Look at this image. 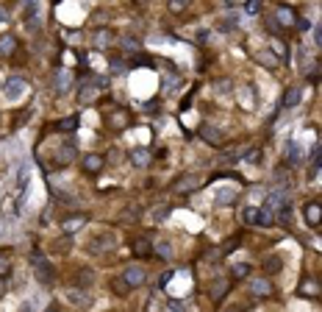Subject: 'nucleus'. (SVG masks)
Returning <instances> with one entry per match:
<instances>
[{
  "label": "nucleus",
  "instance_id": "nucleus-1",
  "mask_svg": "<svg viewBox=\"0 0 322 312\" xmlns=\"http://www.w3.org/2000/svg\"><path fill=\"white\" fill-rule=\"evenodd\" d=\"M245 220L253 226H272L275 223V212L270 207L267 209H255V207H247L245 209Z\"/></svg>",
  "mask_w": 322,
  "mask_h": 312
},
{
  "label": "nucleus",
  "instance_id": "nucleus-2",
  "mask_svg": "<svg viewBox=\"0 0 322 312\" xmlns=\"http://www.w3.org/2000/svg\"><path fill=\"white\" fill-rule=\"evenodd\" d=\"M25 89H28V84L23 78H9L3 84V95H6V101H20V98L25 95Z\"/></svg>",
  "mask_w": 322,
  "mask_h": 312
},
{
  "label": "nucleus",
  "instance_id": "nucleus-3",
  "mask_svg": "<svg viewBox=\"0 0 322 312\" xmlns=\"http://www.w3.org/2000/svg\"><path fill=\"white\" fill-rule=\"evenodd\" d=\"M303 215H305V223H311V226H320L322 223V204H305L303 209Z\"/></svg>",
  "mask_w": 322,
  "mask_h": 312
},
{
  "label": "nucleus",
  "instance_id": "nucleus-4",
  "mask_svg": "<svg viewBox=\"0 0 322 312\" xmlns=\"http://www.w3.org/2000/svg\"><path fill=\"white\" fill-rule=\"evenodd\" d=\"M92 42H94V48H97V51H106V48L114 42V34H111L109 28H97V31H94V36H92Z\"/></svg>",
  "mask_w": 322,
  "mask_h": 312
},
{
  "label": "nucleus",
  "instance_id": "nucleus-5",
  "mask_svg": "<svg viewBox=\"0 0 322 312\" xmlns=\"http://www.w3.org/2000/svg\"><path fill=\"white\" fill-rule=\"evenodd\" d=\"M34 265H36V279L42 282V285H50L53 282V268L47 262H42L39 257H34Z\"/></svg>",
  "mask_w": 322,
  "mask_h": 312
},
{
  "label": "nucleus",
  "instance_id": "nucleus-6",
  "mask_svg": "<svg viewBox=\"0 0 322 312\" xmlns=\"http://www.w3.org/2000/svg\"><path fill=\"white\" fill-rule=\"evenodd\" d=\"M275 23L283 26V28L295 26V11L289 9V6H278V9H275Z\"/></svg>",
  "mask_w": 322,
  "mask_h": 312
},
{
  "label": "nucleus",
  "instance_id": "nucleus-7",
  "mask_svg": "<svg viewBox=\"0 0 322 312\" xmlns=\"http://www.w3.org/2000/svg\"><path fill=\"white\" fill-rule=\"evenodd\" d=\"M106 243H114V237H111V234H97V237L89 240V251L92 254H103L106 248H109Z\"/></svg>",
  "mask_w": 322,
  "mask_h": 312
},
{
  "label": "nucleus",
  "instance_id": "nucleus-8",
  "mask_svg": "<svg viewBox=\"0 0 322 312\" xmlns=\"http://www.w3.org/2000/svg\"><path fill=\"white\" fill-rule=\"evenodd\" d=\"M122 279H125V285L134 290V287H139L144 282V270L142 268H128L125 273H122Z\"/></svg>",
  "mask_w": 322,
  "mask_h": 312
},
{
  "label": "nucleus",
  "instance_id": "nucleus-9",
  "mask_svg": "<svg viewBox=\"0 0 322 312\" xmlns=\"http://www.w3.org/2000/svg\"><path fill=\"white\" fill-rule=\"evenodd\" d=\"M250 293L258 295V298H264V295L272 293V285L267 282V279H250Z\"/></svg>",
  "mask_w": 322,
  "mask_h": 312
},
{
  "label": "nucleus",
  "instance_id": "nucleus-10",
  "mask_svg": "<svg viewBox=\"0 0 322 312\" xmlns=\"http://www.w3.org/2000/svg\"><path fill=\"white\" fill-rule=\"evenodd\" d=\"M303 162V148L297 142H286V165H300Z\"/></svg>",
  "mask_w": 322,
  "mask_h": 312
},
{
  "label": "nucleus",
  "instance_id": "nucleus-11",
  "mask_svg": "<svg viewBox=\"0 0 322 312\" xmlns=\"http://www.w3.org/2000/svg\"><path fill=\"white\" fill-rule=\"evenodd\" d=\"M53 81H56V89H59V92H67L69 84H72V76H69L64 67H59L56 70V76H53Z\"/></svg>",
  "mask_w": 322,
  "mask_h": 312
},
{
  "label": "nucleus",
  "instance_id": "nucleus-12",
  "mask_svg": "<svg viewBox=\"0 0 322 312\" xmlns=\"http://www.w3.org/2000/svg\"><path fill=\"white\" fill-rule=\"evenodd\" d=\"M100 167H103V156H97V154L84 156V170H86V173H97Z\"/></svg>",
  "mask_w": 322,
  "mask_h": 312
},
{
  "label": "nucleus",
  "instance_id": "nucleus-13",
  "mask_svg": "<svg viewBox=\"0 0 322 312\" xmlns=\"http://www.w3.org/2000/svg\"><path fill=\"white\" fill-rule=\"evenodd\" d=\"M14 51H17V39H14L11 34L0 36V56H11Z\"/></svg>",
  "mask_w": 322,
  "mask_h": 312
},
{
  "label": "nucleus",
  "instance_id": "nucleus-14",
  "mask_svg": "<svg viewBox=\"0 0 322 312\" xmlns=\"http://www.w3.org/2000/svg\"><path fill=\"white\" fill-rule=\"evenodd\" d=\"M300 98H303V92H300V89H297V87H289L286 95H283V106H286V109H295V106L300 104Z\"/></svg>",
  "mask_w": 322,
  "mask_h": 312
},
{
  "label": "nucleus",
  "instance_id": "nucleus-15",
  "mask_svg": "<svg viewBox=\"0 0 322 312\" xmlns=\"http://www.w3.org/2000/svg\"><path fill=\"white\" fill-rule=\"evenodd\" d=\"M203 139L211 145H222V131L214 129V126H203Z\"/></svg>",
  "mask_w": 322,
  "mask_h": 312
},
{
  "label": "nucleus",
  "instance_id": "nucleus-16",
  "mask_svg": "<svg viewBox=\"0 0 322 312\" xmlns=\"http://www.w3.org/2000/svg\"><path fill=\"white\" fill-rule=\"evenodd\" d=\"M197 187V179L195 176H181L178 182H175V192H189Z\"/></svg>",
  "mask_w": 322,
  "mask_h": 312
},
{
  "label": "nucleus",
  "instance_id": "nucleus-17",
  "mask_svg": "<svg viewBox=\"0 0 322 312\" xmlns=\"http://www.w3.org/2000/svg\"><path fill=\"white\" fill-rule=\"evenodd\" d=\"M131 162H134L136 167H147L150 165V154H147L144 148H136L134 154H131Z\"/></svg>",
  "mask_w": 322,
  "mask_h": 312
},
{
  "label": "nucleus",
  "instance_id": "nucleus-18",
  "mask_svg": "<svg viewBox=\"0 0 322 312\" xmlns=\"http://www.w3.org/2000/svg\"><path fill=\"white\" fill-rule=\"evenodd\" d=\"M228 279H217V282H214V285H211V298H214V301H220V298H222V295H225V293H228Z\"/></svg>",
  "mask_w": 322,
  "mask_h": 312
},
{
  "label": "nucleus",
  "instance_id": "nucleus-19",
  "mask_svg": "<svg viewBox=\"0 0 322 312\" xmlns=\"http://www.w3.org/2000/svg\"><path fill=\"white\" fill-rule=\"evenodd\" d=\"M84 223H86V215L67 217V220H64V232H67V234H72V232H78V229H81Z\"/></svg>",
  "mask_w": 322,
  "mask_h": 312
},
{
  "label": "nucleus",
  "instance_id": "nucleus-20",
  "mask_svg": "<svg viewBox=\"0 0 322 312\" xmlns=\"http://www.w3.org/2000/svg\"><path fill=\"white\" fill-rule=\"evenodd\" d=\"M283 204H289V201H286V192H283V190H278V192H272V195H270V209H272V212H278Z\"/></svg>",
  "mask_w": 322,
  "mask_h": 312
},
{
  "label": "nucleus",
  "instance_id": "nucleus-21",
  "mask_svg": "<svg viewBox=\"0 0 322 312\" xmlns=\"http://www.w3.org/2000/svg\"><path fill=\"white\" fill-rule=\"evenodd\" d=\"M239 192L233 190V187H230V190H220L217 192V204H220V207H225V204H233V198H236Z\"/></svg>",
  "mask_w": 322,
  "mask_h": 312
},
{
  "label": "nucleus",
  "instance_id": "nucleus-22",
  "mask_svg": "<svg viewBox=\"0 0 322 312\" xmlns=\"http://www.w3.org/2000/svg\"><path fill=\"white\" fill-rule=\"evenodd\" d=\"M300 293H303V295H317V293H320V282L303 279V285H300Z\"/></svg>",
  "mask_w": 322,
  "mask_h": 312
},
{
  "label": "nucleus",
  "instance_id": "nucleus-23",
  "mask_svg": "<svg viewBox=\"0 0 322 312\" xmlns=\"http://www.w3.org/2000/svg\"><path fill=\"white\" fill-rule=\"evenodd\" d=\"M280 265H283V260H280V257H270V260L264 262V270H267V273H278Z\"/></svg>",
  "mask_w": 322,
  "mask_h": 312
},
{
  "label": "nucleus",
  "instance_id": "nucleus-24",
  "mask_svg": "<svg viewBox=\"0 0 322 312\" xmlns=\"http://www.w3.org/2000/svg\"><path fill=\"white\" fill-rule=\"evenodd\" d=\"M75 154V145H72V142H67V145L61 148L59 151V165H64V162H69V156Z\"/></svg>",
  "mask_w": 322,
  "mask_h": 312
},
{
  "label": "nucleus",
  "instance_id": "nucleus-25",
  "mask_svg": "<svg viewBox=\"0 0 322 312\" xmlns=\"http://www.w3.org/2000/svg\"><path fill=\"white\" fill-rule=\"evenodd\" d=\"M167 6H170V11H172V14H181V11H184V9L189 6V0H170Z\"/></svg>",
  "mask_w": 322,
  "mask_h": 312
},
{
  "label": "nucleus",
  "instance_id": "nucleus-26",
  "mask_svg": "<svg viewBox=\"0 0 322 312\" xmlns=\"http://www.w3.org/2000/svg\"><path fill=\"white\" fill-rule=\"evenodd\" d=\"M247 273H250V265H245V262H239V265H233V279H245Z\"/></svg>",
  "mask_w": 322,
  "mask_h": 312
},
{
  "label": "nucleus",
  "instance_id": "nucleus-27",
  "mask_svg": "<svg viewBox=\"0 0 322 312\" xmlns=\"http://www.w3.org/2000/svg\"><path fill=\"white\" fill-rule=\"evenodd\" d=\"M178 84H181L178 76H167V78H164V89H167V92H175V87H178Z\"/></svg>",
  "mask_w": 322,
  "mask_h": 312
},
{
  "label": "nucleus",
  "instance_id": "nucleus-28",
  "mask_svg": "<svg viewBox=\"0 0 322 312\" xmlns=\"http://www.w3.org/2000/svg\"><path fill=\"white\" fill-rule=\"evenodd\" d=\"M111 287H114V293H122V295H125L128 290H131V287L125 285V279H122V276H119V279H114V285H111Z\"/></svg>",
  "mask_w": 322,
  "mask_h": 312
},
{
  "label": "nucleus",
  "instance_id": "nucleus-29",
  "mask_svg": "<svg viewBox=\"0 0 322 312\" xmlns=\"http://www.w3.org/2000/svg\"><path fill=\"white\" fill-rule=\"evenodd\" d=\"M9 273V254L0 251V276H6Z\"/></svg>",
  "mask_w": 322,
  "mask_h": 312
},
{
  "label": "nucleus",
  "instance_id": "nucleus-30",
  "mask_svg": "<svg viewBox=\"0 0 322 312\" xmlns=\"http://www.w3.org/2000/svg\"><path fill=\"white\" fill-rule=\"evenodd\" d=\"M128 70V64L122 59H111V73H125Z\"/></svg>",
  "mask_w": 322,
  "mask_h": 312
},
{
  "label": "nucleus",
  "instance_id": "nucleus-31",
  "mask_svg": "<svg viewBox=\"0 0 322 312\" xmlns=\"http://www.w3.org/2000/svg\"><path fill=\"white\" fill-rule=\"evenodd\" d=\"M134 251L139 254V257H147V254H150V245L144 243V240H139V243L134 245Z\"/></svg>",
  "mask_w": 322,
  "mask_h": 312
},
{
  "label": "nucleus",
  "instance_id": "nucleus-32",
  "mask_svg": "<svg viewBox=\"0 0 322 312\" xmlns=\"http://www.w3.org/2000/svg\"><path fill=\"white\" fill-rule=\"evenodd\" d=\"M67 298H69V301H72V304H86V301H89V298H86V295L75 293V290H69V293H67Z\"/></svg>",
  "mask_w": 322,
  "mask_h": 312
},
{
  "label": "nucleus",
  "instance_id": "nucleus-33",
  "mask_svg": "<svg viewBox=\"0 0 322 312\" xmlns=\"http://www.w3.org/2000/svg\"><path fill=\"white\" fill-rule=\"evenodd\" d=\"M156 251H159L161 257H164V260H170V257H172V248H170V243H159V248H156Z\"/></svg>",
  "mask_w": 322,
  "mask_h": 312
},
{
  "label": "nucleus",
  "instance_id": "nucleus-34",
  "mask_svg": "<svg viewBox=\"0 0 322 312\" xmlns=\"http://www.w3.org/2000/svg\"><path fill=\"white\" fill-rule=\"evenodd\" d=\"M94 95H97V89H92V87H84V92H81V101H84V104H89V101H92Z\"/></svg>",
  "mask_w": 322,
  "mask_h": 312
},
{
  "label": "nucleus",
  "instance_id": "nucleus-35",
  "mask_svg": "<svg viewBox=\"0 0 322 312\" xmlns=\"http://www.w3.org/2000/svg\"><path fill=\"white\" fill-rule=\"evenodd\" d=\"M320 167H322V148H320V151H314V165H311V170L317 173Z\"/></svg>",
  "mask_w": 322,
  "mask_h": 312
},
{
  "label": "nucleus",
  "instance_id": "nucleus-36",
  "mask_svg": "<svg viewBox=\"0 0 322 312\" xmlns=\"http://www.w3.org/2000/svg\"><path fill=\"white\" fill-rule=\"evenodd\" d=\"M233 28H236V17L230 14L228 20H222V31H233Z\"/></svg>",
  "mask_w": 322,
  "mask_h": 312
},
{
  "label": "nucleus",
  "instance_id": "nucleus-37",
  "mask_svg": "<svg viewBox=\"0 0 322 312\" xmlns=\"http://www.w3.org/2000/svg\"><path fill=\"white\" fill-rule=\"evenodd\" d=\"M122 48H125V51H139L136 39H131V36H125V39H122Z\"/></svg>",
  "mask_w": 322,
  "mask_h": 312
},
{
  "label": "nucleus",
  "instance_id": "nucleus-38",
  "mask_svg": "<svg viewBox=\"0 0 322 312\" xmlns=\"http://www.w3.org/2000/svg\"><path fill=\"white\" fill-rule=\"evenodd\" d=\"M236 245H239V234H236V237H230V240H228V243H225V245H222V251H233V248H236Z\"/></svg>",
  "mask_w": 322,
  "mask_h": 312
},
{
  "label": "nucleus",
  "instance_id": "nucleus-39",
  "mask_svg": "<svg viewBox=\"0 0 322 312\" xmlns=\"http://www.w3.org/2000/svg\"><path fill=\"white\" fill-rule=\"evenodd\" d=\"M245 11H247V14H255V11H258V0H247Z\"/></svg>",
  "mask_w": 322,
  "mask_h": 312
},
{
  "label": "nucleus",
  "instance_id": "nucleus-40",
  "mask_svg": "<svg viewBox=\"0 0 322 312\" xmlns=\"http://www.w3.org/2000/svg\"><path fill=\"white\" fill-rule=\"evenodd\" d=\"M75 126H78L75 117H67V120H61V123H59V129H75Z\"/></svg>",
  "mask_w": 322,
  "mask_h": 312
},
{
  "label": "nucleus",
  "instance_id": "nucleus-41",
  "mask_svg": "<svg viewBox=\"0 0 322 312\" xmlns=\"http://www.w3.org/2000/svg\"><path fill=\"white\" fill-rule=\"evenodd\" d=\"M167 215H170V207H161V209H156V220H164Z\"/></svg>",
  "mask_w": 322,
  "mask_h": 312
},
{
  "label": "nucleus",
  "instance_id": "nucleus-42",
  "mask_svg": "<svg viewBox=\"0 0 322 312\" xmlns=\"http://www.w3.org/2000/svg\"><path fill=\"white\" fill-rule=\"evenodd\" d=\"M308 28H311L308 20H297V31H308Z\"/></svg>",
  "mask_w": 322,
  "mask_h": 312
},
{
  "label": "nucleus",
  "instance_id": "nucleus-43",
  "mask_svg": "<svg viewBox=\"0 0 322 312\" xmlns=\"http://www.w3.org/2000/svg\"><path fill=\"white\" fill-rule=\"evenodd\" d=\"M314 39H317V45H322V26H317V31H314Z\"/></svg>",
  "mask_w": 322,
  "mask_h": 312
},
{
  "label": "nucleus",
  "instance_id": "nucleus-44",
  "mask_svg": "<svg viewBox=\"0 0 322 312\" xmlns=\"http://www.w3.org/2000/svg\"><path fill=\"white\" fill-rule=\"evenodd\" d=\"M6 20H9V14H6V11L0 9V23H6Z\"/></svg>",
  "mask_w": 322,
  "mask_h": 312
},
{
  "label": "nucleus",
  "instance_id": "nucleus-45",
  "mask_svg": "<svg viewBox=\"0 0 322 312\" xmlns=\"http://www.w3.org/2000/svg\"><path fill=\"white\" fill-rule=\"evenodd\" d=\"M0 295H3V285H0Z\"/></svg>",
  "mask_w": 322,
  "mask_h": 312
},
{
  "label": "nucleus",
  "instance_id": "nucleus-46",
  "mask_svg": "<svg viewBox=\"0 0 322 312\" xmlns=\"http://www.w3.org/2000/svg\"><path fill=\"white\" fill-rule=\"evenodd\" d=\"M0 89H3V84H0Z\"/></svg>",
  "mask_w": 322,
  "mask_h": 312
}]
</instances>
